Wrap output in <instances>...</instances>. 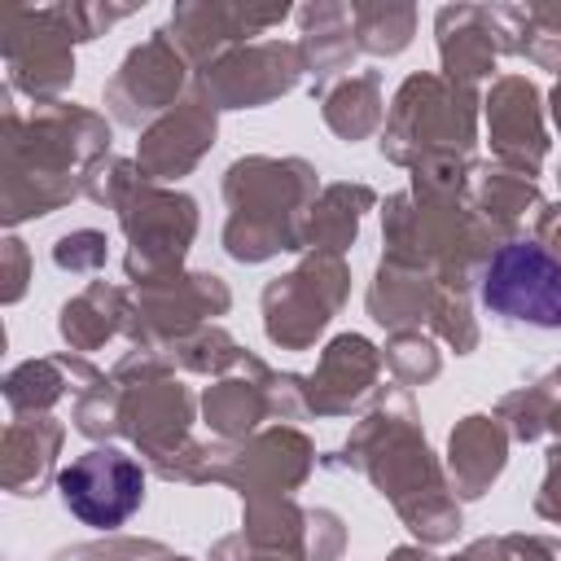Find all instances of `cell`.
I'll use <instances>...</instances> for the list:
<instances>
[{
  "instance_id": "6da1fadb",
  "label": "cell",
  "mask_w": 561,
  "mask_h": 561,
  "mask_svg": "<svg viewBox=\"0 0 561 561\" xmlns=\"http://www.w3.org/2000/svg\"><path fill=\"white\" fill-rule=\"evenodd\" d=\"M482 302L495 316L561 329V263L530 241L504 245L486 267Z\"/></svg>"
},
{
  "instance_id": "7a4b0ae2",
  "label": "cell",
  "mask_w": 561,
  "mask_h": 561,
  "mask_svg": "<svg viewBox=\"0 0 561 561\" xmlns=\"http://www.w3.org/2000/svg\"><path fill=\"white\" fill-rule=\"evenodd\" d=\"M61 500L66 508L83 522V526H96V530H110V526H123L136 508H140V495H145V473L131 456L123 451H83L75 456L61 478Z\"/></svg>"
}]
</instances>
